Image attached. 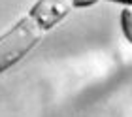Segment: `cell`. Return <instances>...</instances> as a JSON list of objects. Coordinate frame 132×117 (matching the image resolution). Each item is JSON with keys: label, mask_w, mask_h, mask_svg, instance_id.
I'll use <instances>...</instances> for the list:
<instances>
[{"label": "cell", "mask_w": 132, "mask_h": 117, "mask_svg": "<svg viewBox=\"0 0 132 117\" xmlns=\"http://www.w3.org/2000/svg\"><path fill=\"white\" fill-rule=\"evenodd\" d=\"M96 2L98 0H72V6H76V8H85V6H93Z\"/></svg>", "instance_id": "3"}, {"label": "cell", "mask_w": 132, "mask_h": 117, "mask_svg": "<svg viewBox=\"0 0 132 117\" xmlns=\"http://www.w3.org/2000/svg\"><path fill=\"white\" fill-rule=\"evenodd\" d=\"M110 2H117V4H125V6H132V0H110Z\"/></svg>", "instance_id": "4"}, {"label": "cell", "mask_w": 132, "mask_h": 117, "mask_svg": "<svg viewBox=\"0 0 132 117\" xmlns=\"http://www.w3.org/2000/svg\"><path fill=\"white\" fill-rule=\"evenodd\" d=\"M121 28L125 38L132 44V6H125V10L121 11Z\"/></svg>", "instance_id": "2"}, {"label": "cell", "mask_w": 132, "mask_h": 117, "mask_svg": "<svg viewBox=\"0 0 132 117\" xmlns=\"http://www.w3.org/2000/svg\"><path fill=\"white\" fill-rule=\"evenodd\" d=\"M70 10L72 0H36L28 13L0 36V74L21 60Z\"/></svg>", "instance_id": "1"}]
</instances>
